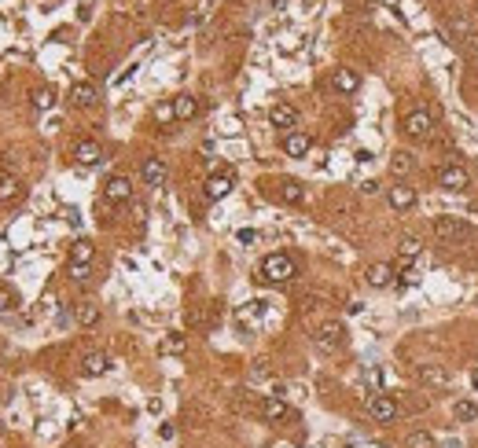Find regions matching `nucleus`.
Segmentation results:
<instances>
[{
	"label": "nucleus",
	"mask_w": 478,
	"mask_h": 448,
	"mask_svg": "<svg viewBox=\"0 0 478 448\" xmlns=\"http://www.w3.org/2000/svg\"><path fill=\"white\" fill-rule=\"evenodd\" d=\"M258 276H261V283L283 287V283H291L294 276H298V265H294V258H291V254L276 250V254H269V258L261 261V269H258Z\"/></svg>",
	"instance_id": "nucleus-1"
},
{
	"label": "nucleus",
	"mask_w": 478,
	"mask_h": 448,
	"mask_svg": "<svg viewBox=\"0 0 478 448\" xmlns=\"http://www.w3.org/2000/svg\"><path fill=\"white\" fill-rule=\"evenodd\" d=\"M434 180H438V188H445V191H471V173H467L460 162L442 166L438 173H434Z\"/></svg>",
	"instance_id": "nucleus-2"
},
{
	"label": "nucleus",
	"mask_w": 478,
	"mask_h": 448,
	"mask_svg": "<svg viewBox=\"0 0 478 448\" xmlns=\"http://www.w3.org/2000/svg\"><path fill=\"white\" fill-rule=\"evenodd\" d=\"M368 415H371V423L390 426L401 415V404L390 397V393H376V397H368Z\"/></svg>",
	"instance_id": "nucleus-3"
},
{
	"label": "nucleus",
	"mask_w": 478,
	"mask_h": 448,
	"mask_svg": "<svg viewBox=\"0 0 478 448\" xmlns=\"http://www.w3.org/2000/svg\"><path fill=\"white\" fill-rule=\"evenodd\" d=\"M401 129H405V136H412V140H420V136H431L434 133V114L431 111H409L405 118H401Z\"/></svg>",
	"instance_id": "nucleus-4"
},
{
	"label": "nucleus",
	"mask_w": 478,
	"mask_h": 448,
	"mask_svg": "<svg viewBox=\"0 0 478 448\" xmlns=\"http://www.w3.org/2000/svg\"><path fill=\"white\" fill-rule=\"evenodd\" d=\"M316 346H321L324 353H335V349H343V346H346V327L338 324V320L324 324L321 331H316Z\"/></svg>",
	"instance_id": "nucleus-5"
},
{
	"label": "nucleus",
	"mask_w": 478,
	"mask_h": 448,
	"mask_svg": "<svg viewBox=\"0 0 478 448\" xmlns=\"http://www.w3.org/2000/svg\"><path fill=\"white\" fill-rule=\"evenodd\" d=\"M387 202L394 206L398 213H409L412 206H416V188H409L405 180H398L394 188H387Z\"/></svg>",
	"instance_id": "nucleus-6"
},
{
	"label": "nucleus",
	"mask_w": 478,
	"mask_h": 448,
	"mask_svg": "<svg viewBox=\"0 0 478 448\" xmlns=\"http://www.w3.org/2000/svg\"><path fill=\"white\" fill-rule=\"evenodd\" d=\"M431 232H434V239H460V236H467V221H460V217H434Z\"/></svg>",
	"instance_id": "nucleus-7"
},
{
	"label": "nucleus",
	"mask_w": 478,
	"mask_h": 448,
	"mask_svg": "<svg viewBox=\"0 0 478 448\" xmlns=\"http://www.w3.org/2000/svg\"><path fill=\"white\" fill-rule=\"evenodd\" d=\"M309 147H313V136L302 133V129H294V133L283 136V155L287 158H305V155H309Z\"/></svg>",
	"instance_id": "nucleus-8"
},
{
	"label": "nucleus",
	"mask_w": 478,
	"mask_h": 448,
	"mask_svg": "<svg viewBox=\"0 0 478 448\" xmlns=\"http://www.w3.org/2000/svg\"><path fill=\"white\" fill-rule=\"evenodd\" d=\"M365 283H368V287H376V291H387V287L394 283V265H387V261H376V265H368V272H365Z\"/></svg>",
	"instance_id": "nucleus-9"
},
{
	"label": "nucleus",
	"mask_w": 478,
	"mask_h": 448,
	"mask_svg": "<svg viewBox=\"0 0 478 448\" xmlns=\"http://www.w3.org/2000/svg\"><path fill=\"white\" fill-rule=\"evenodd\" d=\"M111 371V357L107 353H85L81 357V375L85 379H100Z\"/></svg>",
	"instance_id": "nucleus-10"
},
{
	"label": "nucleus",
	"mask_w": 478,
	"mask_h": 448,
	"mask_svg": "<svg viewBox=\"0 0 478 448\" xmlns=\"http://www.w3.org/2000/svg\"><path fill=\"white\" fill-rule=\"evenodd\" d=\"M332 89L343 92V96H354V92L360 89V74L349 70V67H338V70L332 74Z\"/></svg>",
	"instance_id": "nucleus-11"
},
{
	"label": "nucleus",
	"mask_w": 478,
	"mask_h": 448,
	"mask_svg": "<svg viewBox=\"0 0 478 448\" xmlns=\"http://www.w3.org/2000/svg\"><path fill=\"white\" fill-rule=\"evenodd\" d=\"M269 122L276 125V129H287V133H294V125H298V111H294L291 103H276L272 111H269Z\"/></svg>",
	"instance_id": "nucleus-12"
},
{
	"label": "nucleus",
	"mask_w": 478,
	"mask_h": 448,
	"mask_svg": "<svg viewBox=\"0 0 478 448\" xmlns=\"http://www.w3.org/2000/svg\"><path fill=\"white\" fill-rule=\"evenodd\" d=\"M416 379L423 382V386H434V390L449 386V371H445L442 364H420L416 368Z\"/></svg>",
	"instance_id": "nucleus-13"
},
{
	"label": "nucleus",
	"mask_w": 478,
	"mask_h": 448,
	"mask_svg": "<svg viewBox=\"0 0 478 448\" xmlns=\"http://www.w3.org/2000/svg\"><path fill=\"white\" fill-rule=\"evenodd\" d=\"M103 199L107 202H129L133 199V180L129 177H111L107 188H103Z\"/></svg>",
	"instance_id": "nucleus-14"
},
{
	"label": "nucleus",
	"mask_w": 478,
	"mask_h": 448,
	"mask_svg": "<svg viewBox=\"0 0 478 448\" xmlns=\"http://www.w3.org/2000/svg\"><path fill=\"white\" fill-rule=\"evenodd\" d=\"M166 173H169V169H166V162H162V158H144V166H140V177H144L151 188H162V184H166Z\"/></svg>",
	"instance_id": "nucleus-15"
},
{
	"label": "nucleus",
	"mask_w": 478,
	"mask_h": 448,
	"mask_svg": "<svg viewBox=\"0 0 478 448\" xmlns=\"http://www.w3.org/2000/svg\"><path fill=\"white\" fill-rule=\"evenodd\" d=\"M74 158H78V166H96V162H103V147L96 140H78Z\"/></svg>",
	"instance_id": "nucleus-16"
},
{
	"label": "nucleus",
	"mask_w": 478,
	"mask_h": 448,
	"mask_svg": "<svg viewBox=\"0 0 478 448\" xmlns=\"http://www.w3.org/2000/svg\"><path fill=\"white\" fill-rule=\"evenodd\" d=\"M232 184H236V180H232V173H214L206 180V199L210 202H221L232 191Z\"/></svg>",
	"instance_id": "nucleus-17"
},
{
	"label": "nucleus",
	"mask_w": 478,
	"mask_h": 448,
	"mask_svg": "<svg viewBox=\"0 0 478 448\" xmlns=\"http://www.w3.org/2000/svg\"><path fill=\"white\" fill-rule=\"evenodd\" d=\"M96 100H100V92H96V85H92V81H78V85H70V103H74V107H92Z\"/></svg>",
	"instance_id": "nucleus-18"
},
{
	"label": "nucleus",
	"mask_w": 478,
	"mask_h": 448,
	"mask_svg": "<svg viewBox=\"0 0 478 448\" xmlns=\"http://www.w3.org/2000/svg\"><path fill=\"white\" fill-rule=\"evenodd\" d=\"M258 412H261V419H269V423H276V419H283V415H291V408H287V401L283 397H265L261 404H258Z\"/></svg>",
	"instance_id": "nucleus-19"
},
{
	"label": "nucleus",
	"mask_w": 478,
	"mask_h": 448,
	"mask_svg": "<svg viewBox=\"0 0 478 448\" xmlns=\"http://www.w3.org/2000/svg\"><path fill=\"white\" fill-rule=\"evenodd\" d=\"M26 195L23 180L19 177H0V206H8V202H19Z\"/></svg>",
	"instance_id": "nucleus-20"
},
{
	"label": "nucleus",
	"mask_w": 478,
	"mask_h": 448,
	"mask_svg": "<svg viewBox=\"0 0 478 448\" xmlns=\"http://www.w3.org/2000/svg\"><path fill=\"white\" fill-rule=\"evenodd\" d=\"M173 111H177V122H191L199 114V100L184 92V96H177V100H173Z\"/></svg>",
	"instance_id": "nucleus-21"
},
{
	"label": "nucleus",
	"mask_w": 478,
	"mask_h": 448,
	"mask_svg": "<svg viewBox=\"0 0 478 448\" xmlns=\"http://www.w3.org/2000/svg\"><path fill=\"white\" fill-rule=\"evenodd\" d=\"M398 254H401V265H412L423 254V243L416 239V236H401V243H398Z\"/></svg>",
	"instance_id": "nucleus-22"
},
{
	"label": "nucleus",
	"mask_w": 478,
	"mask_h": 448,
	"mask_svg": "<svg viewBox=\"0 0 478 448\" xmlns=\"http://www.w3.org/2000/svg\"><path fill=\"white\" fill-rule=\"evenodd\" d=\"M74 316H78L81 327H96V324H100V305H96V302H78Z\"/></svg>",
	"instance_id": "nucleus-23"
},
{
	"label": "nucleus",
	"mask_w": 478,
	"mask_h": 448,
	"mask_svg": "<svg viewBox=\"0 0 478 448\" xmlns=\"http://www.w3.org/2000/svg\"><path fill=\"white\" fill-rule=\"evenodd\" d=\"M92 258H96V247H92L89 239H78L70 247V265H89Z\"/></svg>",
	"instance_id": "nucleus-24"
},
{
	"label": "nucleus",
	"mask_w": 478,
	"mask_h": 448,
	"mask_svg": "<svg viewBox=\"0 0 478 448\" xmlns=\"http://www.w3.org/2000/svg\"><path fill=\"white\" fill-rule=\"evenodd\" d=\"M412 166H416V162H412V155H409V151H398L394 158H390V173H394L398 180H405V177L412 173Z\"/></svg>",
	"instance_id": "nucleus-25"
},
{
	"label": "nucleus",
	"mask_w": 478,
	"mask_h": 448,
	"mask_svg": "<svg viewBox=\"0 0 478 448\" xmlns=\"http://www.w3.org/2000/svg\"><path fill=\"white\" fill-rule=\"evenodd\" d=\"M280 199L291 202V206H298V202L305 199V191H302L298 180H283V184H280Z\"/></svg>",
	"instance_id": "nucleus-26"
},
{
	"label": "nucleus",
	"mask_w": 478,
	"mask_h": 448,
	"mask_svg": "<svg viewBox=\"0 0 478 448\" xmlns=\"http://www.w3.org/2000/svg\"><path fill=\"white\" fill-rule=\"evenodd\" d=\"M158 349H162V353H169V357H177V353H184V349H188V338H184V335H166Z\"/></svg>",
	"instance_id": "nucleus-27"
},
{
	"label": "nucleus",
	"mask_w": 478,
	"mask_h": 448,
	"mask_svg": "<svg viewBox=\"0 0 478 448\" xmlns=\"http://www.w3.org/2000/svg\"><path fill=\"white\" fill-rule=\"evenodd\" d=\"M405 448H434V434L431 430H412L405 437Z\"/></svg>",
	"instance_id": "nucleus-28"
},
{
	"label": "nucleus",
	"mask_w": 478,
	"mask_h": 448,
	"mask_svg": "<svg viewBox=\"0 0 478 448\" xmlns=\"http://www.w3.org/2000/svg\"><path fill=\"white\" fill-rule=\"evenodd\" d=\"M34 107H37V111H48V107H56V89H37V92H34Z\"/></svg>",
	"instance_id": "nucleus-29"
},
{
	"label": "nucleus",
	"mask_w": 478,
	"mask_h": 448,
	"mask_svg": "<svg viewBox=\"0 0 478 448\" xmlns=\"http://www.w3.org/2000/svg\"><path fill=\"white\" fill-rule=\"evenodd\" d=\"M8 309H15V291L0 283V313H8Z\"/></svg>",
	"instance_id": "nucleus-30"
},
{
	"label": "nucleus",
	"mask_w": 478,
	"mask_h": 448,
	"mask_svg": "<svg viewBox=\"0 0 478 448\" xmlns=\"http://www.w3.org/2000/svg\"><path fill=\"white\" fill-rule=\"evenodd\" d=\"M272 371H269V360H254V368H250V379L254 382H261V379H269Z\"/></svg>",
	"instance_id": "nucleus-31"
},
{
	"label": "nucleus",
	"mask_w": 478,
	"mask_h": 448,
	"mask_svg": "<svg viewBox=\"0 0 478 448\" xmlns=\"http://www.w3.org/2000/svg\"><path fill=\"white\" fill-rule=\"evenodd\" d=\"M89 276H92L89 265H70V280L74 283H89Z\"/></svg>",
	"instance_id": "nucleus-32"
},
{
	"label": "nucleus",
	"mask_w": 478,
	"mask_h": 448,
	"mask_svg": "<svg viewBox=\"0 0 478 448\" xmlns=\"http://www.w3.org/2000/svg\"><path fill=\"white\" fill-rule=\"evenodd\" d=\"M475 415H478V408H475L471 401H460V404H456V419H475Z\"/></svg>",
	"instance_id": "nucleus-33"
},
{
	"label": "nucleus",
	"mask_w": 478,
	"mask_h": 448,
	"mask_svg": "<svg viewBox=\"0 0 478 448\" xmlns=\"http://www.w3.org/2000/svg\"><path fill=\"white\" fill-rule=\"evenodd\" d=\"M155 118H158V122H173V118H177L173 103H162V107H158V111H155Z\"/></svg>",
	"instance_id": "nucleus-34"
},
{
	"label": "nucleus",
	"mask_w": 478,
	"mask_h": 448,
	"mask_svg": "<svg viewBox=\"0 0 478 448\" xmlns=\"http://www.w3.org/2000/svg\"><path fill=\"white\" fill-rule=\"evenodd\" d=\"M236 239H239V243H254V239H258V232H254V228H239Z\"/></svg>",
	"instance_id": "nucleus-35"
},
{
	"label": "nucleus",
	"mask_w": 478,
	"mask_h": 448,
	"mask_svg": "<svg viewBox=\"0 0 478 448\" xmlns=\"http://www.w3.org/2000/svg\"><path fill=\"white\" fill-rule=\"evenodd\" d=\"M360 191H365V195H376L379 184H376V180H368V184H360Z\"/></svg>",
	"instance_id": "nucleus-36"
}]
</instances>
